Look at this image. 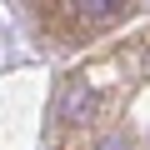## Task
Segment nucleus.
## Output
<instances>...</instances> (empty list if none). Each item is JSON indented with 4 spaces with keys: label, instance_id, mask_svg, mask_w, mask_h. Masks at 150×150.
<instances>
[{
    "label": "nucleus",
    "instance_id": "f257e3e1",
    "mask_svg": "<svg viewBox=\"0 0 150 150\" xmlns=\"http://www.w3.org/2000/svg\"><path fill=\"white\" fill-rule=\"evenodd\" d=\"M95 110H100V95L90 90V80H70L60 90V125H85L95 120Z\"/></svg>",
    "mask_w": 150,
    "mask_h": 150
},
{
    "label": "nucleus",
    "instance_id": "f03ea898",
    "mask_svg": "<svg viewBox=\"0 0 150 150\" xmlns=\"http://www.w3.org/2000/svg\"><path fill=\"white\" fill-rule=\"evenodd\" d=\"M65 5H70L75 25H110L130 10V0H65Z\"/></svg>",
    "mask_w": 150,
    "mask_h": 150
},
{
    "label": "nucleus",
    "instance_id": "7ed1b4c3",
    "mask_svg": "<svg viewBox=\"0 0 150 150\" xmlns=\"http://www.w3.org/2000/svg\"><path fill=\"white\" fill-rule=\"evenodd\" d=\"M85 150H135V145H130L120 130H100V135H90V140H85Z\"/></svg>",
    "mask_w": 150,
    "mask_h": 150
}]
</instances>
